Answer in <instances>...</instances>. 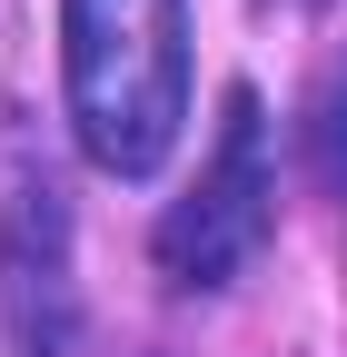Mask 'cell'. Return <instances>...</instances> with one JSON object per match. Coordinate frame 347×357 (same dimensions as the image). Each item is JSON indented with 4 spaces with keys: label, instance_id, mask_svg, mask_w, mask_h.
<instances>
[{
    "label": "cell",
    "instance_id": "3",
    "mask_svg": "<svg viewBox=\"0 0 347 357\" xmlns=\"http://www.w3.org/2000/svg\"><path fill=\"white\" fill-rule=\"evenodd\" d=\"M60 268H70V199L30 139H0V278H10V307H40L60 288Z\"/></svg>",
    "mask_w": 347,
    "mask_h": 357
},
{
    "label": "cell",
    "instance_id": "1",
    "mask_svg": "<svg viewBox=\"0 0 347 357\" xmlns=\"http://www.w3.org/2000/svg\"><path fill=\"white\" fill-rule=\"evenodd\" d=\"M70 129L109 178H149L189 119V0H60Z\"/></svg>",
    "mask_w": 347,
    "mask_h": 357
},
{
    "label": "cell",
    "instance_id": "2",
    "mask_svg": "<svg viewBox=\"0 0 347 357\" xmlns=\"http://www.w3.org/2000/svg\"><path fill=\"white\" fill-rule=\"evenodd\" d=\"M268 218H278L268 109H258V89H229V119H219L208 169L189 178V199H169V218H159V278L169 288H229L238 268L268 248Z\"/></svg>",
    "mask_w": 347,
    "mask_h": 357
},
{
    "label": "cell",
    "instance_id": "4",
    "mask_svg": "<svg viewBox=\"0 0 347 357\" xmlns=\"http://www.w3.org/2000/svg\"><path fill=\"white\" fill-rule=\"evenodd\" d=\"M308 178L327 199H347V70H327L308 100Z\"/></svg>",
    "mask_w": 347,
    "mask_h": 357
},
{
    "label": "cell",
    "instance_id": "5",
    "mask_svg": "<svg viewBox=\"0 0 347 357\" xmlns=\"http://www.w3.org/2000/svg\"><path fill=\"white\" fill-rule=\"evenodd\" d=\"M298 10H327V0H298Z\"/></svg>",
    "mask_w": 347,
    "mask_h": 357
}]
</instances>
